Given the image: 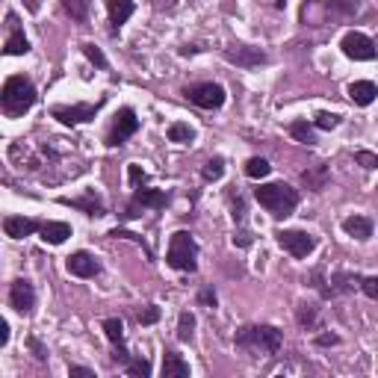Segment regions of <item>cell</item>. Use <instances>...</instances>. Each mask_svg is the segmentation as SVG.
Returning <instances> with one entry per match:
<instances>
[{
    "label": "cell",
    "mask_w": 378,
    "mask_h": 378,
    "mask_svg": "<svg viewBox=\"0 0 378 378\" xmlns=\"http://www.w3.org/2000/svg\"><path fill=\"white\" fill-rule=\"evenodd\" d=\"M0 343H3V346L9 343V322H6V319L0 322Z\"/></svg>",
    "instance_id": "44"
},
{
    "label": "cell",
    "mask_w": 378,
    "mask_h": 378,
    "mask_svg": "<svg viewBox=\"0 0 378 378\" xmlns=\"http://www.w3.org/2000/svg\"><path fill=\"white\" fill-rule=\"evenodd\" d=\"M162 378H189V363L183 361L181 351L166 349V355H162Z\"/></svg>",
    "instance_id": "17"
},
{
    "label": "cell",
    "mask_w": 378,
    "mask_h": 378,
    "mask_svg": "<svg viewBox=\"0 0 378 378\" xmlns=\"http://www.w3.org/2000/svg\"><path fill=\"white\" fill-rule=\"evenodd\" d=\"M3 231H6V236H12V239H24V236H30V234H36V231H42V222L24 219V216H6V219H3Z\"/></svg>",
    "instance_id": "16"
},
{
    "label": "cell",
    "mask_w": 378,
    "mask_h": 378,
    "mask_svg": "<svg viewBox=\"0 0 378 378\" xmlns=\"http://www.w3.org/2000/svg\"><path fill=\"white\" fill-rule=\"evenodd\" d=\"M136 322H139V325H154V322H160V308H157V305H148V308H142V310H136Z\"/></svg>",
    "instance_id": "34"
},
{
    "label": "cell",
    "mask_w": 378,
    "mask_h": 378,
    "mask_svg": "<svg viewBox=\"0 0 378 378\" xmlns=\"http://www.w3.org/2000/svg\"><path fill=\"white\" fill-rule=\"evenodd\" d=\"M349 98L355 100L358 107H370L372 100L378 98V86L372 80H355L349 86Z\"/></svg>",
    "instance_id": "18"
},
{
    "label": "cell",
    "mask_w": 378,
    "mask_h": 378,
    "mask_svg": "<svg viewBox=\"0 0 378 378\" xmlns=\"http://www.w3.org/2000/svg\"><path fill=\"white\" fill-rule=\"evenodd\" d=\"M9 305L15 308L21 317H30L33 308H36V289L27 278H18V281H12L9 287Z\"/></svg>",
    "instance_id": "10"
},
{
    "label": "cell",
    "mask_w": 378,
    "mask_h": 378,
    "mask_svg": "<svg viewBox=\"0 0 378 378\" xmlns=\"http://www.w3.org/2000/svg\"><path fill=\"white\" fill-rule=\"evenodd\" d=\"M133 9L136 3L133 0H107V12H109V21H112V27H121V24H128V18L133 15Z\"/></svg>",
    "instance_id": "21"
},
{
    "label": "cell",
    "mask_w": 378,
    "mask_h": 378,
    "mask_svg": "<svg viewBox=\"0 0 378 378\" xmlns=\"http://www.w3.org/2000/svg\"><path fill=\"white\" fill-rule=\"evenodd\" d=\"M68 272L77 275V278H95V275L100 272V263L95 255H89V251H74V255L68 257Z\"/></svg>",
    "instance_id": "15"
},
{
    "label": "cell",
    "mask_w": 378,
    "mask_h": 378,
    "mask_svg": "<svg viewBox=\"0 0 378 378\" xmlns=\"http://www.w3.org/2000/svg\"><path fill=\"white\" fill-rule=\"evenodd\" d=\"M189 104H195L201 109H219L225 104V89L219 83H195V86H186L183 89Z\"/></svg>",
    "instance_id": "7"
},
{
    "label": "cell",
    "mask_w": 378,
    "mask_h": 378,
    "mask_svg": "<svg viewBox=\"0 0 378 378\" xmlns=\"http://www.w3.org/2000/svg\"><path fill=\"white\" fill-rule=\"evenodd\" d=\"M36 86L30 83V77H24V74H12V77L3 83V92H0V107L9 119H18L24 116L33 104H36Z\"/></svg>",
    "instance_id": "1"
},
{
    "label": "cell",
    "mask_w": 378,
    "mask_h": 378,
    "mask_svg": "<svg viewBox=\"0 0 378 378\" xmlns=\"http://www.w3.org/2000/svg\"><path fill=\"white\" fill-rule=\"evenodd\" d=\"M372 219H367V216H346L343 219V231L349 234V236H355V239H370L372 236Z\"/></svg>",
    "instance_id": "23"
},
{
    "label": "cell",
    "mask_w": 378,
    "mask_h": 378,
    "mask_svg": "<svg viewBox=\"0 0 378 378\" xmlns=\"http://www.w3.org/2000/svg\"><path fill=\"white\" fill-rule=\"evenodd\" d=\"M289 133H293V139H298L301 145H317V136H313V128L308 121H293L289 124Z\"/></svg>",
    "instance_id": "25"
},
{
    "label": "cell",
    "mask_w": 378,
    "mask_h": 378,
    "mask_svg": "<svg viewBox=\"0 0 378 378\" xmlns=\"http://www.w3.org/2000/svg\"><path fill=\"white\" fill-rule=\"evenodd\" d=\"M296 319L301 328H313L317 325V305H308V301H301L298 310H296Z\"/></svg>",
    "instance_id": "31"
},
{
    "label": "cell",
    "mask_w": 378,
    "mask_h": 378,
    "mask_svg": "<svg viewBox=\"0 0 378 378\" xmlns=\"http://www.w3.org/2000/svg\"><path fill=\"white\" fill-rule=\"evenodd\" d=\"M9 24H12V33H9L6 45H3V54H9V56H24V54L30 50L27 36H24V33L15 27V15H9Z\"/></svg>",
    "instance_id": "20"
},
{
    "label": "cell",
    "mask_w": 378,
    "mask_h": 378,
    "mask_svg": "<svg viewBox=\"0 0 378 378\" xmlns=\"http://www.w3.org/2000/svg\"><path fill=\"white\" fill-rule=\"evenodd\" d=\"M27 343H30V349H33V355H36V361H47V351H45V346L39 343V340H36V337H30V340H27Z\"/></svg>",
    "instance_id": "39"
},
{
    "label": "cell",
    "mask_w": 378,
    "mask_h": 378,
    "mask_svg": "<svg viewBox=\"0 0 378 378\" xmlns=\"http://www.w3.org/2000/svg\"><path fill=\"white\" fill-rule=\"evenodd\" d=\"M272 172V166L263 157H251L248 162H245V174L251 181H260V178H266V174Z\"/></svg>",
    "instance_id": "28"
},
{
    "label": "cell",
    "mask_w": 378,
    "mask_h": 378,
    "mask_svg": "<svg viewBox=\"0 0 378 378\" xmlns=\"http://www.w3.org/2000/svg\"><path fill=\"white\" fill-rule=\"evenodd\" d=\"M195 139V130L183 121H174L169 128V142H192Z\"/></svg>",
    "instance_id": "30"
},
{
    "label": "cell",
    "mask_w": 378,
    "mask_h": 378,
    "mask_svg": "<svg viewBox=\"0 0 378 378\" xmlns=\"http://www.w3.org/2000/svg\"><path fill=\"white\" fill-rule=\"evenodd\" d=\"M301 183H305L308 189H313V192H322V189L328 186V166H325V162H317L313 169L301 172Z\"/></svg>",
    "instance_id": "22"
},
{
    "label": "cell",
    "mask_w": 378,
    "mask_h": 378,
    "mask_svg": "<svg viewBox=\"0 0 378 378\" xmlns=\"http://www.w3.org/2000/svg\"><path fill=\"white\" fill-rule=\"evenodd\" d=\"M234 245H239V248L251 245V234H248V231H236V236H234Z\"/></svg>",
    "instance_id": "41"
},
{
    "label": "cell",
    "mask_w": 378,
    "mask_h": 378,
    "mask_svg": "<svg viewBox=\"0 0 378 378\" xmlns=\"http://www.w3.org/2000/svg\"><path fill=\"white\" fill-rule=\"evenodd\" d=\"M361 289L367 298H375L378 301V275H370V278H361Z\"/></svg>",
    "instance_id": "36"
},
{
    "label": "cell",
    "mask_w": 378,
    "mask_h": 378,
    "mask_svg": "<svg viewBox=\"0 0 378 378\" xmlns=\"http://www.w3.org/2000/svg\"><path fill=\"white\" fill-rule=\"evenodd\" d=\"M136 130H139V119H136L133 107H121L116 112V119H112V130L107 133V145L109 148H119V145L128 142Z\"/></svg>",
    "instance_id": "6"
},
{
    "label": "cell",
    "mask_w": 378,
    "mask_h": 378,
    "mask_svg": "<svg viewBox=\"0 0 378 378\" xmlns=\"http://www.w3.org/2000/svg\"><path fill=\"white\" fill-rule=\"evenodd\" d=\"M236 346L245 351H260V355H278L284 346V334L275 325H245L236 334Z\"/></svg>",
    "instance_id": "3"
},
{
    "label": "cell",
    "mask_w": 378,
    "mask_h": 378,
    "mask_svg": "<svg viewBox=\"0 0 378 378\" xmlns=\"http://www.w3.org/2000/svg\"><path fill=\"white\" fill-rule=\"evenodd\" d=\"M222 174H225V160H222V157H210V160L204 162V169H201V178H204L207 183L222 181Z\"/></svg>",
    "instance_id": "26"
},
{
    "label": "cell",
    "mask_w": 378,
    "mask_h": 378,
    "mask_svg": "<svg viewBox=\"0 0 378 378\" xmlns=\"http://www.w3.org/2000/svg\"><path fill=\"white\" fill-rule=\"evenodd\" d=\"M355 284H361L358 275H351V272H337L334 278H331V293H349Z\"/></svg>",
    "instance_id": "27"
},
{
    "label": "cell",
    "mask_w": 378,
    "mask_h": 378,
    "mask_svg": "<svg viewBox=\"0 0 378 378\" xmlns=\"http://www.w3.org/2000/svg\"><path fill=\"white\" fill-rule=\"evenodd\" d=\"M98 109H100V100L98 104H74V107H54L50 109V116H54L56 121L62 124H83V121H92L98 116Z\"/></svg>",
    "instance_id": "11"
},
{
    "label": "cell",
    "mask_w": 378,
    "mask_h": 378,
    "mask_svg": "<svg viewBox=\"0 0 378 378\" xmlns=\"http://www.w3.org/2000/svg\"><path fill=\"white\" fill-rule=\"evenodd\" d=\"M62 6H66V12L74 18V21H86L89 18V0H62Z\"/></svg>",
    "instance_id": "29"
},
{
    "label": "cell",
    "mask_w": 378,
    "mask_h": 378,
    "mask_svg": "<svg viewBox=\"0 0 378 378\" xmlns=\"http://www.w3.org/2000/svg\"><path fill=\"white\" fill-rule=\"evenodd\" d=\"M128 178H130V186L136 189V186H142V183H145V178H148V174L142 172V166H136V162H133V166L128 169Z\"/></svg>",
    "instance_id": "38"
},
{
    "label": "cell",
    "mask_w": 378,
    "mask_h": 378,
    "mask_svg": "<svg viewBox=\"0 0 378 378\" xmlns=\"http://www.w3.org/2000/svg\"><path fill=\"white\" fill-rule=\"evenodd\" d=\"M166 204H169V195L162 192V189H142V186H136L130 204L124 207V219L142 216V210H162Z\"/></svg>",
    "instance_id": "5"
},
{
    "label": "cell",
    "mask_w": 378,
    "mask_h": 378,
    "mask_svg": "<svg viewBox=\"0 0 378 378\" xmlns=\"http://www.w3.org/2000/svg\"><path fill=\"white\" fill-rule=\"evenodd\" d=\"M275 236H278V245H281L284 251H289L293 257H298V260L308 257L310 251L317 248V243H319V239L313 236L310 231H278Z\"/></svg>",
    "instance_id": "8"
},
{
    "label": "cell",
    "mask_w": 378,
    "mask_h": 378,
    "mask_svg": "<svg viewBox=\"0 0 378 378\" xmlns=\"http://www.w3.org/2000/svg\"><path fill=\"white\" fill-rule=\"evenodd\" d=\"M83 54H86V59H89V62H95L98 68H109V62H107L104 54H100V47H98V45L86 42V45H83Z\"/></svg>",
    "instance_id": "33"
},
{
    "label": "cell",
    "mask_w": 378,
    "mask_h": 378,
    "mask_svg": "<svg viewBox=\"0 0 378 378\" xmlns=\"http://www.w3.org/2000/svg\"><path fill=\"white\" fill-rule=\"evenodd\" d=\"M124 367H128V372L133 378H148L151 375V361H145V358H130Z\"/></svg>",
    "instance_id": "32"
},
{
    "label": "cell",
    "mask_w": 378,
    "mask_h": 378,
    "mask_svg": "<svg viewBox=\"0 0 378 378\" xmlns=\"http://www.w3.org/2000/svg\"><path fill=\"white\" fill-rule=\"evenodd\" d=\"M255 198L275 219H287L298 207V192L289 183H263L260 189H255Z\"/></svg>",
    "instance_id": "2"
},
{
    "label": "cell",
    "mask_w": 378,
    "mask_h": 378,
    "mask_svg": "<svg viewBox=\"0 0 378 378\" xmlns=\"http://www.w3.org/2000/svg\"><path fill=\"white\" fill-rule=\"evenodd\" d=\"M355 160L363 169H378V154H372V151H355Z\"/></svg>",
    "instance_id": "37"
},
{
    "label": "cell",
    "mask_w": 378,
    "mask_h": 378,
    "mask_svg": "<svg viewBox=\"0 0 378 378\" xmlns=\"http://www.w3.org/2000/svg\"><path fill=\"white\" fill-rule=\"evenodd\" d=\"M166 263L178 272H195L198 269V243L189 231H174L169 239Z\"/></svg>",
    "instance_id": "4"
},
{
    "label": "cell",
    "mask_w": 378,
    "mask_h": 378,
    "mask_svg": "<svg viewBox=\"0 0 378 378\" xmlns=\"http://www.w3.org/2000/svg\"><path fill=\"white\" fill-rule=\"evenodd\" d=\"M225 59L234 62L239 68H255V66H263L266 62V54L260 47H248V45H231L225 47Z\"/></svg>",
    "instance_id": "12"
},
{
    "label": "cell",
    "mask_w": 378,
    "mask_h": 378,
    "mask_svg": "<svg viewBox=\"0 0 378 378\" xmlns=\"http://www.w3.org/2000/svg\"><path fill=\"white\" fill-rule=\"evenodd\" d=\"M42 239L50 245H62L71 236V225L68 222H42Z\"/></svg>",
    "instance_id": "19"
},
{
    "label": "cell",
    "mask_w": 378,
    "mask_h": 378,
    "mask_svg": "<svg viewBox=\"0 0 378 378\" xmlns=\"http://www.w3.org/2000/svg\"><path fill=\"white\" fill-rule=\"evenodd\" d=\"M104 334H107V340L112 343V349H116L112 361H116V363H128L130 355H128V349H124V325H121V319L119 317L104 319Z\"/></svg>",
    "instance_id": "13"
},
{
    "label": "cell",
    "mask_w": 378,
    "mask_h": 378,
    "mask_svg": "<svg viewBox=\"0 0 378 378\" xmlns=\"http://www.w3.org/2000/svg\"><path fill=\"white\" fill-rule=\"evenodd\" d=\"M195 334V317H192V310H181V317H178V340L181 343H189Z\"/></svg>",
    "instance_id": "24"
},
{
    "label": "cell",
    "mask_w": 378,
    "mask_h": 378,
    "mask_svg": "<svg viewBox=\"0 0 378 378\" xmlns=\"http://www.w3.org/2000/svg\"><path fill=\"white\" fill-rule=\"evenodd\" d=\"M340 47H343V54L349 59H355V62L375 59V45H372L370 36H363V33H346L343 42H340Z\"/></svg>",
    "instance_id": "9"
},
{
    "label": "cell",
    "mask_w": 378,
    "mask_h": 378,
    "mask_svg": "<svg viewBox=\"0 0 378 378\" xmlns=\"http://www.w3.org/2000/svg\"><path fill=\"white\" fill-rule=\"evenodd\" d=\"M68 375H77V378H95V370H89V367H71V370H68Z\"/></svg>",
    "instance_id": "43"
},
{
    "label": "cell",
    "mask_w": 378,
    "mask_h": 378,
    "mask_svg": "<svg viewBox=\"0 0 378 378\" xmlns=\"http://www.w3.org/2000/svg\"><path fill=\"white\" fill-rule=\"evenodd\" d=\"M59 204H66V207H74V210H83L86 216H104V201H100V195L95 192V189H86V192L80 198H59Z\"/></svg>",
    "instance_id": "14"
},
{
    "label": "cell",
    "mask_w": 378,
    "mask_h": 378,
    "mask_svg": "<svg viewBox=\"0 0 378 378\" xmlns=\"http://www.w3.org/2000/svg\"><path fill=\"white\" fill-rule=\"evenodd\" d=\"M198 301L201 305H207V308H216V293H213V289H201Z\"/></svg>",
    "instance_id": "40"
},
{
    "label": "cell",
    "mask_w": 378,
    "mask_h": 378,
    "mask_svg": "<svg viewBox=\"0 0 378 378\" xmlns=\"http://www.w3.org/2000/svg\"><path fill=\"white\" fill-rule=\"evenodd\" d=\"M313 124H317L319 130H334L340 124V116H334V112H319V116L313 119Z\"/></svg>",
    "instance_id": "35"
},
{
    "label": "cell",
    "mask_w": 378,
    "mask_h": 378,
    "mask_svg": "<svg viewBox=\"0 0 378 378\" xmlns=\"http://www.w3.org/2000/svg\"><path fill=\"white\" fill-rule=\"evenodd\" d=\"M337 343H340L337 334H319L317 337V346H337Z\"/></svg>",
    "instance_id": "42"
}]
</instances>
